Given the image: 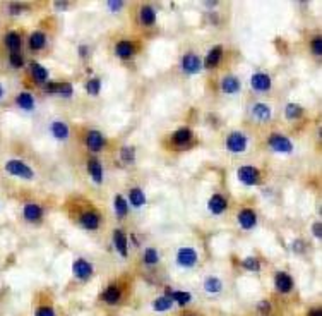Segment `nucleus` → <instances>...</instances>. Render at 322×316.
<instances>
[{
  "instance_id": "34",
  "label": "nucleus",
  "mask_w": 322,
  "mask_h": 316,
  "mask_svg": "<svg viewBox=\"0 0 322 316\" xmlns=\"http://www.w3.org/2000/svg\"><path fill=\"white\" fill-rule=\"evenodd\" d=\"M115 211H117L120 217H123V215L129 213V208H127V201L122 198V196H117V198H115Z\"/></svg>"
},
{
  "instance_id": "3",
  "label": "nucleus",
  "mask_w": 322,
  "mask_h": 316,
  "mask_svg": "<svg viewBox=\"0 0 322 316\" xmlns=\"http://www.w3.org/2000/svg\"><path fill=\"white\" fill-rule=\"evenodd\" d=\"M197 261V253L194 251L192 248H182L180 251L177 253V263L180 267H185V268H191L196 265Z\"/></svg>"
},
{
  "instance_id": "18",
  "label": "nucleus",
  "mask_w": 322,
  "mask_h": 316,
  "mask_svg": "<svg viewBox=\"0 0 322 316\" xmlns=\"http://www.w3.org/2000/svg\"><path fill=\"white\" fill-rule=\"evenodd\" d=\"M88 168H89V174H91L93 177V180L95 182H102L103 180V168H102V165H100V161L98 160H91L88 163Z\"/></svg>"
},
{
  "instance_id": "41",
  "label": "nucleus",
  "mask_w": 322,
  "mask_h": 316,
  "mask_svg": "<svg viewBox=\"0 0 322 316\" xmlns=\"http://www.w3.org/2000/svg\"><path fill=\"white\" fill-rule=\"evenodd\" d=\"M122 160L125 161L134 160V148H122Z\"/></svg>"
},
{
  "instance_id": "9",
  "label": "nucleus",
  "mask_w": 322,
  "mask_h": 316,
  "mask_svg": "<svg viewBox=\"0 0 322 316\" xmlns=\"http://www.w3.org/2000/svg\"><path fill=\"white\" fill-rule=\"evenodd\" d=\"M250 84L255 91H267L271 88V79L267 74H261V72H259V74L252 76Z\"/></svg>"
},
{
  "instance_id": "25",
  "label": "nucleus",
  "mask_w": 322,
  "mask_h": 316,
  "mask_svg": "<svg viewBox=\"0 0 322 316\" xmlns=\"http://www.w3.org/2000/svg\"><path fill=\"white\" fill-rule=\"evenodd\" d=\"M52 133L57 140H65L69 136V127L64 122H53L52 124Z\"/></svg>"
},
{
  "instance_id": "13",
  "label": "nucleus",
  "mask_w": 322,
  "mask_h": 316,
  "mask_svg": "<svg viewBox=\"0 0 322 316\" xmlns=\"http://www.w3.org/2000/svg\"><path fill=\"white\" fill-rule=\"evenodd\" d=\"M238 222L243 229H252L255 225V222H257V218H255V213L252 210H243L238 215Z\"/></svg>"
},
{
  "instance_id": "31",
  "label": "nucleus",
  "mask_w": 322,
  "mask_h": 316,
  "mask_svg": "<svg viewBox=\"0 0 322 316\" xmlns=\"http://www.w3.org/2000/svg\"><path fill=\"white\" fill-rule=\"evenodd\" d=\"M172 304H173V301L170 298H158L153 303V308L156 311H168V310H172Z\"/></svg>"
},
{
  "instance_id": "32",
  "label": "nucleus",
  "mask_w": 322,
  "mask_h": 316,
  "mask_svg": "<svg viewBox=\"0 0 322 316\" xmlns=\"http://www.w3.org/2000/svg\"><path fill=\"white\" fill-rule=\"evenodd\" d=\"M129 198H130V201H132V205H134V206H141V205H144V203H146V196H144V192H142L141 189H132Z\"/></svg>"
},
{
  "instance_id": "22",
  "label": "nucleus",
  "mask_w": 322,
  "mask_h": 316,
  "mask_svg": "<svg viewBox=\"0 0 322 316\" xmlns=\"http://www.w3.org/2000/svg\"><path fill=\"white\" fill-rule=\"evenodd\" d=\"M113 241H115V246H117L118 253L122 254V256H127V237L123 236V232L115 230V232H113Z\"/></svg>"
},
{
  "instance_id": "23",
  "label": "nucleus",
  "mask_w": 322,
  "mask_h": 316,
  "mask_svg": "<svg viewBox=\"0 0 322 316\" xmlns=\"http://www.w3.org/2000/svg\"><path fill=\"white\" fill-rule=\"evenodd\" d=\"M41 208L38 206V205H26L24 206V217H26V220H31V222H34V220H38V218L41 217Z\"/></svg>"
},
{
  "instance_id": "26",
  "label": "nucleus",
  "mask_w": 322,
  "mask_h": 316,
  "mask_svg": "<svg viewBox=\"0 0 322 316\" xmlns=\"http://www.w3.org/2000/svg\"><path fill=\"white\" fill-rule=\"evenodd\" d=\"M221 47H215L211 50V52L208 53V57H206V65L208 67H215V65H218L219 62V59H221Z\"/></svg>"
},
{
  "instance_id": "36",
  "label": "nucleus",
  "mask_w": 322,
  "mask_h": 316,
  "mask_svg": "<svg viewBox=\"0 0 322 316\" xmlns=\"http://www.w3.org/2000/svg\"><path fill=\"white\" fill-rule=\"evenodd\" d=\"M144 261L147 265H154L158 261V251L153 248L146 249V254H144Z\"/></svg>"
},
{
  "instance_id": "17",
  "label": "nucleus",
  "mask_w": 322,
  "mask_h": 316,
  "mask_svg": "<svg viewBox=\"0 0 322 316\" xmlns=\"http://www.w3.org/2000/svg\"><path fill=\"white\" fill-rule=\"evenodd\" d=\"M31 74H33V78L38 81V83H45L46 79H48V71H46L45 67H41L40 64L36 62H31V67H29Z\"/></svg>"
},
{
  "instance_id": "12",
  "label": "nucleus",
  "mask_w": 322,
  "mask_h": 316,
  "mask_svg": "<svg viewBox=\"0 0 322 316\" xmlns=\"http://www.w3.org/2000/svg\"><path fill=\"white\" fill-rule=\"evenodd\" d=\"M221 90L224 93H236L240 90V81L235 76H226V78L221 81Z\"/></svg>"
},
{
  "instance_id": "19",
  "label": "nucleus",
  "mask_w": 322,
  "mask_h": 316,
  "mask_svg": "<svg viewBox=\"0 0 322 316\" xmlns=\"http://www.w3.org/2000/svg\"><path fill=\"white\" fill-rule=\"evenodd\" d=\"M252 115H254L257 121H269L271 110H269V107L264 105V103H257V105L254 107V110H252Z\"/></svg>"
},
{
  "instance_id": "42",
  "label": "nucleus",
  "mask_w": 322,
  "mask_h": 316,
  "mask_svg": "<svg viewBox=\"0 0 322 316\" xmlns=\"http://www.w3.org/2000/svg\"><path fill=\"white\" fill-rule=\"evenodd\" d=\"M312 50H314V53H317V55H321L322 53V40L321 38H316V40L312 41Z\"/></svg>"
},
{
  "instance_id": "37",
  "label": "nucleus",
  "mask_w": 322,
  "mask_h": 316,
  "mask_svg": "<svg viewBox=\"0 0 322 316\" xmlns=\"http://www.w3.org/2000/svg\"><path fill=\"white\" fill-rule=\"evenodd\" d=\"M100 88H102V83H100L98 79H91V81H88V84H86V90L91 95H98Z\"/></svg>"
},
{
  "instance_id": "30",
  "label": "nucleus",
  "mask_w": 322,
  "mask_h": 316,
  "mask_svg": "<svg viewBox=\"0 0 322 316\" xmlns=\"http://www.w3.org/2000/svg\"><path fill=\"white\" fill-rule=\"evenodd\" d=\"M141 21L144 22V24H153L154 21H156V14H154L153 7L146 5L141 9Z\"/></svg>"
},
{
  "instance_id": "6",
  "label": "nucleus",
  "mask_w": 322,
  "mask_h": 316,
  "mask_svg": "<svg viewBox=\"0 0 322 316\" xmlns=\"http://www.w3.org/2000/svg\"><path fill=\"white\" fill-rule=\"evenodd\" d=\"M74 275L77 277V279H81V280H86L91 277V273H93V265L89 263V261L86 260H77L76 263H74Z\"/></svg>"
},
{
  "instance_id": "10",
  "label": "nucleus",
  "mask_w": 322,
  "mask_h": 316,
  "mask_svg": "<svg viewBox=\"0 0 322 316\" xmlns=\"http://www.w3.org/2000/svg\"><path fill=\"white\" fill-rule=\"evenodd\" d=\"M208 208H209V211L215 215L223 213V210L226 208V199H224V196H221V194H215L211 199H209Z\"/></svg>"
},
{
  "instance_id": "5",
  "label": "nucleus",
  "mask_w": 322,
  "mask_h": 316,
  "mask_svg": "<svg viewBox=\"0 0 322 316\" xmlns=\"http://www.w3.org/2000/svg\"><path fill=\"white\" fill-rule=\"evenodd\" d=\"M269 145H271V148H273L274 152H278V153H290L293 150L292 141H290L288 138H285V136H279V134L271 136Z\"/></svg>"
},
{
  "instance_id": "7",
  "label": "nucleus",
  "mask_w": 322,
  "mask_h": 316,
  "mask_svg": "<svg viewBox=\"0 0 322 316\" xmlns=\"http://www.w3.org/2000/svg\"><path fill=\"white\" fill-rule=\"evenodd\" d=\"M182 67H184L185 72H189V74H196V72L201 71V60L197 55H192V53H189V55H185L184 59H182Z\"/></svg>"
},
{
  "instance_id": "43",
  "label": "nucleus",
  "mask_w": 322,
  "mask_h": 316,
  "mask_svg": "<svg viewBox=\"0 0 322 316\" xmlns=\"http://www.w3.org/2000/svg\"><path fill=\"white\" fill-rule=\"evenodd\" d=\"M321 227H322L321 223H314V229H312L314 236H316V237H319V239L322 237V229H321Z\"/></svg>"
},
{
  "instance_id": "29",
  "label": "nucleus",
  "mask_w": 322,
  "mask_h": 316,
  "mask_svg": "<svg viewBox=\"0 0 322 316\" xmlns=\"http://www.w3.org/2000/svg\"><path fill=\"white\" fill-rule=\"evenodd\" d=\"M204 289L208 292H211V294H216V292L221 291V282L219 279H216V277H208L204 282Z\"/></svg>"
},
{
  "instance_id": "33",
  "label": "nucleus",
  "mask_w": 322,
  "mask_h": 316,
  "mask_svg": "<svg viewBox=\"0 0 322 316\" xmlns=\"http://www.w3.org/2000/svg\"><path fill=\"white\" fill-rule=\"evenodd\" d=\"M172 301H177L180 306H184V304H187V303H191V299H192V296L189 294V292H172V294L168 296Z\"/></svg>"
},
{
  "instance_id": "11",
  "label": "nucleus",
  "mask_w": 322,
  "mask_h": 316,
  "mask_svg": "<svg viewBox=\"0 0 322 316\" xmlns=\"http://www.w3.org/2000/svg\"><path fill=\"white\" fill-rule=\"evenodd\" d=\"M103 145H105V140L98 131H91V133L88 134V148L91 150V152H100V150L103 148Z\"/></svg>"
},
{
  "instance_id": "21",
  "label": "nucleus",
  "mask_w": 322,
  "mask_h": 316,
  "mask_svg": "<svg viewBox=\"0 0 322 316\" xmlns=\"http://www.w3.org/2000/svg\"><path fill=\"white\" fill-rule=\"evenodd\" d=\"M5 45L10 48V52H17L19 48H21V36H19V33H15V31H10V33H7V36H5Z\"/></svg>"
},
{
  "instance_id": "8",
  "label": "nucleus",
  "mask_w": 322,
  "mask_h": 316,
  "mask_svg": "<svg viewBox=\"0 0 322 316\" xmlns=\"http://www.w3.org/2000/svg\"><path fill=\"white\" fill-rule=\"evenodd\" d=\"M276 289L279 292H283V294H286V292H290L292 291V287H293V280H292V277L288 275V273H285V272H279L276 273Z\"/></svg>"
},
{
  "instance_id": "28",
  "label": "nucleus",
  "mask_w": 322,
  "mask_h": 316,
  "mask_svg": "<svg viewBox=\"0 0 322 316\" xmlns=\"http://www.w3.org/2000/svg\"><path fill=\"white\" fill-rule=\"evenodd\" d=\"M192 138L191 134V129H187V127H182V129H178L175 133V136H173V141L177 143V145H185V143H189Z\"/></svg>"
},
{
  "instance_id": "35",
  "label": "nucleus",
  "mask_w": 322,
  "mask_h": 316,
  "mask_svg": "<svg viewBox=\"0 0 322 316\" xmlns=\"http://www.w3.org/2000/svg\"><path fill=\"white\" fill-rule=\"evenodd\" d=\"M300 115H302V109L298 105L290 103V105L286 107V117H288V119H298Z\"/></svg>"
},
{
  "instance_id": "44",
  "label": "nucleus",
  "mask_w": 322,
  "mask_h": 316,
  "mask_svg": "<svg viewBox=\"0 0 322 316\" xmlns=\"http://www.w3.org/2000/svg\"><path fill=\"white\" fill-rule=\"evenodd\" d=\"M123 5V2H108V7L111 10H120V7Z\"/></svg>"
},
{
  "instance_id": "46",
  "label": "nucleus",
  "mask_w": 322,
  "mask_h": 316,
  "mask_svg": "<svg viewBox=\"0 0 322 316\" xmlns=\"http://www.w3.org/2000/svg\"><path fill=\"white\" fill-rule=\"evenodd\" d=\"M309 316H322V311L321 310H312Z\"/></svg>"
},
{
  "instance_id": "38",
  "label": "nucleus",
  "mask_w": 322,
  "mask_h": 316,
  "mask_svg": "<svg viewBox=\"0 0 322 316\" xmlns=\"http://www.w3.org/2000/svg\"><path fill=\"white\" fill-rule=\"evenodd\" d=\"M243 268L252 270V272H257V270L261 268V263H259L255 258H247V260H243Z\"/></svg>"
},
{
  "instance_id": "15",
  "label": "nucleus",
  "mask_w": 322,
  "mask_h": 316,
  "mask_svg": "<svg viewBox=\"0 0 322 316\" xmlns=\"http://www.w3.org/2000/svg\"><path fill=\"white\" fill-rule=\"evenodd\" d=\"M120 296H122V291H120L117 285H110V287L103 292V301L108 304H115V303H118Z\"/></svg>"
},
{
  "instance_id": "45",
  "label": "nucleus",
  "mask_w": 322,
  "mask_h": 316,
  "mask_svg": "<svg viewBox=\"0 0 322 316\" xmlns=\"http://www.w3.org/2000/svg\"><path fill=\"white\" fill-rule=\"evenodd\" d=\"M259 308H261V311H267L269 310V303H261L259 304Z\"/></svg>"
},
{
  "instance_id": "47",
  "label": "nucleus",
  "mask_w": 322,
  "mask_h": 316,
  "mask_svg": "<svg viewBox=\"0 0 322 316\" xmlns=\"http://www.w3.org/2000/svg\"><path fill=\"white\" fill-rule=\"evenodd\" d=\"M21 10V5H10V12L15 14V12H19Z\"/></svg>"
},
{
  "instance_id": "49",
  "label": "nucleus",
  "mask_w": 322,
  "mask_h": 316,
  "mask_svg": "<svg viewBox=\"0 0 322 316\" xmlns=\"http://www.w3.org/2000/svg\"><path fill=\"white\" fill-rule=\"evenodd\" d=\"M3 96V86H0V98Z\"/></svg>"
},
{
  "instance_id": "16",
  "label": "nucleus",
  "mask_w": 322,
  "mask_h": 316,
  "mask_svg": "<svg viewBox=\"0 0 322 316\" xmlns=\"http://www.w3.org/2000/svg\"><path fill=\"white\" fill-rule=\"evenodd\" d=\"M81 223H83V227H86V229L95 230L100 223V218L95 211H88V213H84L83 217H81Z\"/></svg>"
},
{
  "instance_id": "27",
  "label": "nucleus",
  "mask_w": 322,
  "mask_h": 316,
  "mask_svg": "<svg viewBox=\"0 0 322 316\" xmlns=\"http://www.w3.org/2000/svg\"><path fill=\"white\" fill-rule=\"evenodd\" d=\"M45 41H46L45 33L36 31V33L31 34V38H29V47L33 48V50H40V48L45 45Z\"/></svg>"
},
{
  "instance_id": "1",
  "label": "nucleus",
  "mask_w": 322,
  "mask_h": 316,
  "mask_svg": "<svg viewBox=\"0 0 322 316\" xmlns=\"http://www.w3.org/2000/svg\"><path fill=\"white\" fill-rule=\"evenodd\" d=\"M5 170L9 172V174H12V175L22 177V179H33V177H34L33 168H29L28 165L22 163V161H19V160H10V161H7Z\"/></svg>"
},
{
  "instance_id": "40",
  "label": "nucleus",
  "mask_w": 322,
  "mask_h": 316,
  "mask_svg": "<svg viewBox=\"0 0 322 316\" xmlns=\"http://www.w3.org/2000/svg\"><path fill=\"white\" fill-rule=\"evenodd\" d=\"M22 64H24V62H22L21 53H17V52L10 53V65H12V67H21Z\"/></svg>"
},
{
  "instance_id": "14",
  "label": "nucleus",
  "mask_w": 322,
  "mask_h": 316,
  "mask_svg": "<svg viewBox=\"0 0 322 316\" xmlns=\"http://www.w3.org/2000/svg\"><path fill=\"white\" fill-rule=\"evenodd\" d=\"M48 91L50 93H59V95H64V96H71L72 95V84H69V83H50Z\"/></svg>"
},
{
  "instance_id": "2",
  "label": "nucleus",
  "mask_w": 322,
  "mask_h": 316,
  "mask_svg": "<svg viewBox=\"0 0 322 316\" xmlns=\"http://www.w3.org/2000/svg\"><path fill=\"white\" fill-rule=\"evenodd\" d=\"M226 146L230 152L233 153H242L247 148V138L242 133H231L226 140Z\"/></svg>"
},
{
  "instance_id": "20",
  "label": "nucleus",
  "mask_w": 322,
  "mask_h": 316,
  "mask_svg": "<svg viewBox=\"0 0 322 316\" xmlns=\"http://www.w3.org/2000/svg\"><path fill=\"white\" fill-rule=\"evenodd\" d=\"M15 103H17L21 109L24 110H33L34 109V98L31 93H21L15 98Z\"/></svg>"
},
{
  "instance_id": "48",
  "label": "nucleus",
  "mask_w": 322,
  "mask_h": 316,
  "mask_svg": "<svg viewBox=\"0 0 322 316\" xmlns=\"http://www.w3.org/2000/svg\"><path fill=\"white\" fill-rule=\"evenodd\" d=\"M55 5H57V9H65V5H67V3H65V2H60V3L57 2Z\"/></svg>"
},
{
  "instance_id": "24",
  "label": "nucleus",
  "mask_w": 322,
  "mask_h": 316,
  "mask_svg": "<svg viewBox=\"0 0 322 316\" xmlns=\"http://www.w3.org/2000/svg\"><path fill=\"white\" fill-rule=\"evenodd\" d=\"M132 53H134V45L130 41H120L117 45V55L122 59H129Z\"/></svg>"
},
{
  "instance_id": "4",
  "label": "nucleus",
  "mask_w": 322,
  "mask_h": 316,
  "mask_svg": "<svg viewBox=\"0 0 322 316\" xmlns=\"http://www.w3.org/2000/svg\"><path fill=\"white\" fill-rule=\"evenodd\" d=\"M238 179L240 182H243L245 186H254L255 182L259 180V170L250 165H245V167L238 168Z\"/></svg>"
},
{
  "instance_id": "39",
  "label": "nucleus",
  "mask_w": 322,
  "mask_h": 316,
  "mask_svg": "<svg viewBox=\"0 0 322 316\" xmlns=\"http://www.w3.org/2000/svg\"><path fill=\"white\" fill-rule=\"evenodd\" d=\"M34 316H55V311H53V308H50V306H41L36 310V315Z\"/></svg>"
}]
</instances>
